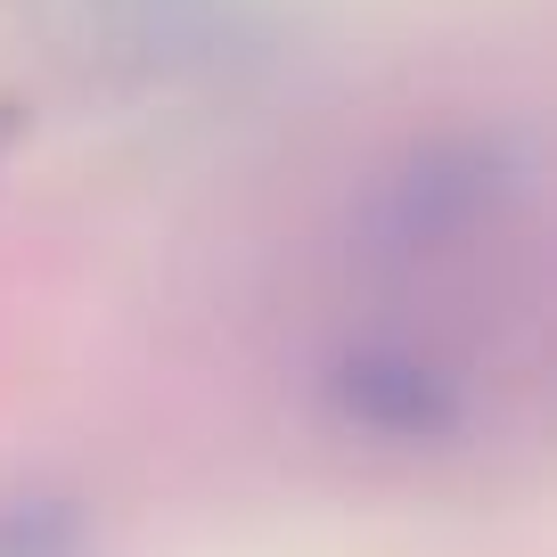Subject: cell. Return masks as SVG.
<instances>
[{
    "instance_id": "obj_1",
    "label": "cell",
    "mask_w": 557,
    "mask_h": 557,
    "mask_svg": "<svg viewBox=\"0 0 557 557\" xmlns=\"http://www.w3.org/2000/svg\"><path fill=\"white\" fill-rule=\"evenodd\" d=\"M320 401L345 435H369L377 451H435L468 426V385L451 361L418 336H345L320 361Z\"/></svg>"
},
{
    "instance_id": "obj_2",
    "label": "cell",
    "mask_w": 557,
    "mask_h": 557,
    "mask_svg": "<svg viewBox=\"0 0 557 557\" xmlns=\"http://www.w3.org/2000/svg\"><path fill=\"white\" fill-rule=\"evenodd\" d=\"M0 557H90L83 500H66L50 484L0 492Z\"/></svg>"
}]
</instances>
